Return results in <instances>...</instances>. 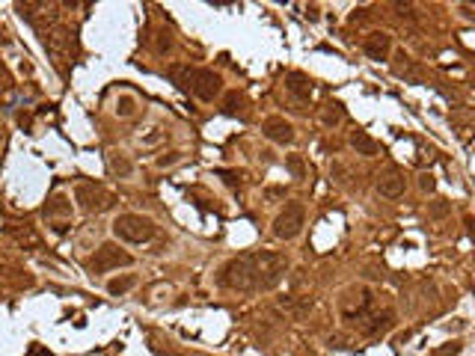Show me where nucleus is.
Returning <instances> with one entry per match:
<instances>
[{"label":"nucleus","instance_id":"obj_1","mask_svg":"<svg viewBox=\"0 0 475 356\" xmlns=\"http://www.w3.org/2000/svg\"><path fill=\"white\" fill-rule=\"evenodd\" d=\"M289 273V259L282 252H244L220 267L217 282L229 291H270Z\"/></svg>","mask_w":475,"mask_h":356},{"label":"nucleus","instance_id":"obj_2","mask_svg":"<svg viewBox=\"0 0 475 356\" xmlns=\"http://www.w3.org/2000/svg\"><path fill=\"white\" fill-rule=\"evenodd\" d=\"M113 235L125 244H149L158 235V226L152 217H143V214H119L113 220Z\"/></svg>","mask_w":475,"mask_h":356},{"label":"nucleus","instance_id":"obj_3","mask_svg":"<svg viewBox=\"0 0 475 356\" xmlns=\"http://www.w3.org/2000/svg\"><path fill=\"white\" fill-rule=\"evenodd\" d=\"M18 15L33 24V30L45 36L48 30H54L60 24V4H48V0H24V4H15Z\"/></svg>","mask_w":475,"mask_h":356},{"label":"nucleus","instance_id":"obj_4","mask_svg":"<svg viewBox=\"0 0 475 356\" xmlns=\"http://www.w3.org/2000/svg\"><path fill=\"white\" fill-rule=\"evenodd\" d=\"M74 202H78V208L86 211V214H102V211L113 208L116 196L98 182H81L78 187H74Z\"/></svg>","mask_w":475,"mask_h":356},{"label":"nucleus","instance_id":"obj_5","mask_svg":"<svg viewBox=\"0 0 475 356\" xmlns=\"http://www.w3.org/2000/svg\"><path fill=\"white\" fill-rule=\"evenodd\" d=\"M306 226V208L303 202H289L273 220V238L280 240H294Z\"/></svg>","mask_w":475,"mask_h":356},{"label":"nucleus","instance_id":"obj_6","mask_svg":"<svg viewBox=\"0 0 475 356\" xmlns=\"http://www.w3.org/2000/svg\"><path fill=\"white\" fill-rule=\"evenodd\" d=\"M42 45H45V50H48V57L54 60V66L62 69V62L71 57L74 33H71L69 27H62V24H57L54 30H48V33L42 36ZM62 71H66V69H62Z\"/></svg>","mask_w":475,"mask_h":356},{"label":"nucleus","instance_id":"obj_7","mask_svg":"<svg viewBox=\"0 0 475 356\" xmlns=\"http://www.w3.org/2000/svg\"><path fill=\"white\" fill-rule=\"evenodd\" d=\"M131 264H134L131 252H125L119 244H102L95 249V256L90 259V271L107 273V271H119V267H131Z\"/></svg>","mask_w":475,"mask_h":356},{"label":"nucleus","instance_id":"obj_8","mask_svg":"<svg viewBox=\"0 0 475 356\" xmlns=\"http://www.w3.org/2000/svg\"><path fill=\"white\" fill-rule=\"evenodd\" d=\"M42 214H45V220L51 223V228L57 235H66L69 226H71V199L62 196V193H54L51 199L45 202Z\"/></svg>","mask_w":475,"mask_h":356},{"label":"nucleus","instance_id":"obj_9","mask_svg":"<svg viewBox=\"0 0 475 356\" xmlns=\"http://www.w3.org/2000/svg\"><path fill=\"white\" fill-rule=\"evenodd\" d=\"M191 93L199 101H214L223 93V78L214 69H193V78H191Z\"/></svg>","mask_w":475,"mask_h":356},{"label":"nucleus","instance_id":"obj_10","mask_svg":"<svg viewBox=\"0 0 475 356\" xmlns=\"http://www.w3.org/2000/svg\"><path fill=\"white\" fill-rule=\"evenodd\" d=\"M362 50H366V57L374 60V62L390 60V54H392V36L386 33V30H371L366 39H362Z\"/></svg>","mask_w":475,"mask_h":356},{"label":"nucleus","instance_id":"obj_11","mask_svg":"<svg viewBox=\"0 0 475 356\" xmlns=\"http://www.w3.org/2000/svg\"><path fill=\"white\" fill-rule=\"evenodd\" d=\"M261 134H265L270 143H277V146H291L294 143V125L289 119H282V116H270L265 119V125H261Z\"/></svg>","mask_w":475,"mask_h":356},{"label":"nucleus","instance_id":"obj_12","mask_svg":"<svg viewBox=\"0 0 475 356\" xmlns=\"http://www.w3.org/2000/svg\"><path fill=\"white\" fill-rule=\"evenodd\" d=\"M404 190H407V182H404V175L398 172V170H386L378 178V193L383 199H401Z\"/></svg>","mask_w":475,"mask_h":356},{"label":"nucleus","instance_id":"obj_13","mask_svg":"<svg viewBox=\"0 0 475 356\" xmlns=\"http://www.w3.org/2000/svg\"><path fill=\"white\" fill-rule=\"evenodd\" d=\"M6 235L15 240L18 247H24V249H42V247H45L42 238L36 235V228L27 226V223H9V226H6Z\"/></svg>","mask_w":475,"mask_h":356},{"label":"nucleus","instance_id":"obj_14","mask_svg":"<svg viewBox=\"0 0 475 356\" xmlns=\"http://www.w3.org/2000/svg\"><path fill=\"white\" fill-rule=\"evenodd\" d=\"M347 143H351V149L357 151V155L362 158H374V155H380V143L374 139L369 131H351V137H347Z\"/></svg>","mask_w":475,"mask_h":356},{"label":"nucleus","instance_id":"obj_15","mask_svg":"<svg viewBox=\"0 0 475 356\" xmlns=\"http://www.w3.org/2000/svg\"><path fill=\"white\" fill-rule=\"evenodd\" d=\"M285 89H289L297 101H309L312 98V81L306 78V74H300V71L285 74Z\"/></svg>","mask_w":475,"mask_h":356},{"label":"nucleus","instance_id":"obj_16","mask_svg":"<svg viewBox=\"0 0 475 356\" xmlns=\"http://www.w3.org/2000/svg\"><path fill=\"white\" fill-rule=\"evenodd\" d=\"M104 163H107V172L113 175V178H128L131 175V160H128V155H122V151H116V149H110L107 155H104Z\"/></svg>","mask_w":475,"mask_h":356},{"label":"nucleus","instance_id":"obj_17","mask_svg":"<svg viewBox=\"0 0 475 356\" xmlns=\"http://www.w3.org/2000/svg\"><path fill=\"white\" fill-rule=\"evenodd\" d=\"M392 71L398 74V78H404V81H413V83H422V78H425V74H422V69L416 66V62L413 60H410V57H398V62H395V66H392Z\"/></svg>","mask_w":475,"mask_h":356},{"label":"nucleus","instance_id":"obj_18","mask_svg":"<svg viewBox=\"0 0 475 356\" xmlns=\"http://www.w3.org/2000/svg\"><path fill=\"white\" fill-rule=\"evenodd\" d=\"M390 327H392V312L390 309L380 312V315H369L366 324H362V329H366L369 336H383Z\"/></svg>","mask_w":475,"mask_h":356},{"label":"nucleus","instance_id":"obj_19","mask_svg":"<svg viewBox=\"0 0 475 356\" xmlns=\"http://www.w3.org/2000/svg\"><path fill=\"white\" fill-rule=\"evenodd\" d=\"M167 74H170L172 83H176L179 89L191 93V78H193V69H191V66H184V62H172V66L167 69Z\"/></svg>","mask_w":475,"mask_h":356},{"label":"nucleus","instance_id":"obj_20","mask_svg":"<svg viewBox=\"0 0 475 356\" xmlns=\"http://www.w3.org/2000/svg\"><path fill=\"white\" fill-rule=\"evenodd\" d=\"M137 285V276L134 273H125V276H113V279H110V282H107V294L110 297H125V294H128V291Z\"/></svg>","mask_w":475,"mask_h":356},{"label":"nucleus","instance_id":"obj_21","mask_svg":"<svg viewBox=\"0 0 475 356\" xmlns=\"http://www.w3.org/2000/svg\"><path fill=\"white\" fill-rule=\"evenodd\" d=\"M280 309L289 312L291 317H303L312 309V300L309 297H285V300H280Z\"/></svg>","mask_w":475,"mask_h":356},{"label":"nucleus","instance_id":"obj_22","mask_svg":"<svg viewBox=\"0 0 475 356\" xmlns=\"http://www.w3.org/2000/svg\"><path fill=\"white\" fill-rule=\"evenodd\" d=\"M342 119H345V107L339 104V101H330V104L324 107V113H321V122H324V125H333V128H336V125H339Z\"/></svg>","mask_w":475,"mask_h":356},{"label":"nucleus","instance_id":"obj_23","mask_svg":"<svg viewBox=\"0 0 475 356\" xmlns=\"http://www.w3.org/2000/svg\"><path fill=\"white\" fill-rule=\"evenodd\" d=\"M172 45H176V42H172V33L170 30H158V36H155V50H158V54L167 57L170 50H172Z\"/></svg>","mask_w":475,"mask_h":356},{"label":"nucleus","instance_id":"obj_24","mask_svg":"<svg viewBox=\"0 0 475 356\" xmlns=\"http://www.w3.org/2000/svg\"><path fill=\"white\" fill-rule=\"evenodd\" d=\"M116 113H119V116H125V119L134 116V113H137V98L134 95H119L116 98Z\"/></svg>","mask_w":475,"mask_h":356},{"label":"nucleus","instance_id":"obj_25","mask_svg":"<svg viewBox=\"0 0 475 356\" xmlns=\"http://www.w3.org/2000/svg\"><path fill=\"white\" fill-rule=\"evenodd\" d=\"M285 167H289V172H291L294 178H303V175H306V163H303V158H300V155H289V158H285Z\"/></svg>","mask_w":475,"mask_h":356},{"label":"nucleus","instance_id":"obj_26","mask_svg":"<svg viewBox=\"0 0 475 356\" xmlns=\"http://www.w3.org/2000/svg\"><path fill=\"white\" fill-rule=\"evenodd\" d=\"M460 353V341H448V345H443L440 350H434L431 356H457Z\"/></svg>","mask_w":475,"mask_h":356},{"label":"nucleus","instance_id":"obj_27","mask_svg":"<svg viewBox=\"0 0 475 356\" xmlns=\"http://www.w3.org/2000/svg\"><path fill=\"white\" fill-rule=\"evenodd\" d=\"M448 211H452V205H448L446 199H436L434 205H431V217H446Z\"/></svg>","mask_w":475,"mask_h":356},{"label":"nucleus","instance_id":"obj_28","mask_svg":"<svg viewBox=\"0 0 475 356\" xmlns=\"http://www.w3.org/2000/svg\"><path fill=\"white\" fill-rule=\"evenodd\" d=\"M419 187L425 190V193H434V187H436V178L431 172H422L419 175Z\"/></svg>","mask_w":475,"mask_h":356},{"label":"nucleus","instance_id":"obj_29","mask_svg":"<svg viewBox=\"0 0 475 356\" xmlns=\"http://www.w3.org/2000/svg\"><path fill=\"white\" fill-rule=\"evenodd\" d=\"M238 107H241V95H238V93H229V95H226V107H223V110H226L229 116H235Z\"/></svg>","mask_w":475,"mask_h":356},{"label":"nucleus","instance_id":"obj_30","mask_svg":"<svg viewBox=\"0 0 475 356\" xmlns=\"http://www.w3.org/2000/svg\"><path fill=\"white\" fill-rule=\"evenodd\" d=\"M184 155H181V151H170V155H160L158 158V167H172V163H179Z\"/></svg>","mask_w":475,"mask_h":356},{"label":"nucleus","instance_id":"obj_31","mask_svg":"<svg viewBox=\"0 0 475 356\" xmlns=\"http://www.w3.org/2000/svg\"><path fill=\"white\" fill-rule=\"evenodd\" d=\"M392 9L398 12V18H407V21H413V4H395Z\"/></svg>","mask_w":475,"mask_h":356},{"label":"nucleus","instance_id":"obj_32","mask_svg":"<svg viewBox=\"0 0 475 356\" xmlns=\"http://www.w3.org/2000/svg\"><path fill=\"white\" fill-rule=\"evenodd\" d=\"M280 196H285V187H268L265 190V199H280Z\"/></svg>","mask_w":475,"mask_h":356},{"label":"nucleus","instance_id":"obj_33","mask_svg":"<svg viewBox=\"0 0 475 356\" xmlns=\"http://www.w3.org/2000/svg\"><path fill=\"white\" fill-rule=\"evenodd\" d=\"M6 86H12V78H9V71L4 69V62H0V89H6Z\"/></svg>","mask_w":475,"mask_h":356},{"label":"nucleus","instance_id":"obj_34","mask_svg":"<svg viewBox=\"0 0 475 356\" xmlns=\"http://www.w3.org/2000/svg\"><path fill=\"white\" fill-rule=\"evenodd\" d=\"M460 9H464V15H467L469 21H475V6H460Z\"/></svg>","mask_w":475,"mask_h":356},{"label":"nucleus","instance_id":"obj_35","mask_svg":"<svg viewBox=\"0 0 475 356\" xmlns=\"http://www.w3.org/2000/svg\"><path fill=\"white\" fill-rule=\"evenodd\" d=\"M306 15H309L312 21H315V18H318V6H309V9H306Z\"/></svg>","mask_w":475,"mask_h":356},{"label":"nucleus","instance_id":"obj_36","mask_svg":"<svg viewBox=\"0 0 475 356\" xmlns=\"http://www.w3.org/2000/svg\"><path fill=\"white\" fill-rule=\"evenodd\" d=\"M467 228H469V235L475 238V220H472V217H467Z\"/></svg>","mask_w":475,"mask_h":356}]
</instances>
